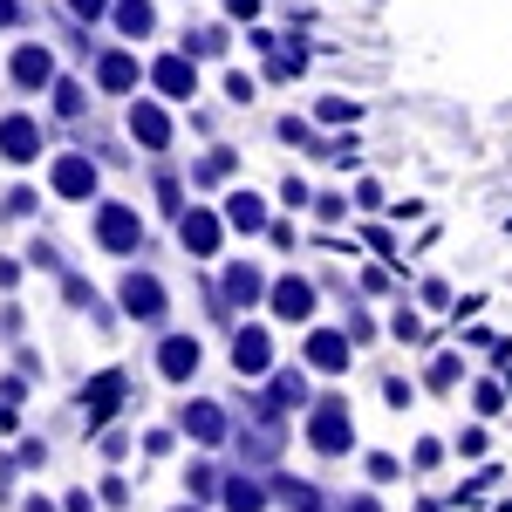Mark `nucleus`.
<instances>
[{
    "label": "nucleus",
    "mask_w": 512,
    "mask_h": 512,
    "mask_svg": "<svg viewBox=\"0 0 512 512\" xmlns=\"http://www.w3.org/2000/svg\"><path fill=\"white\" fill-rule=\"evenodd\" d=\"M96 239H103L110 253H137V239H144V219H137L130 205H103V212H96Z\"/></svg>",
    "instance_id": "2"
},
{
    "label": "nucleus",
    "mask_w": 512,
    "mask_h": 512,
    "mask_svg": "<svg viewBox=\"0 0 512 512\" xmlns=\"http://www.w3.org/2000/svg\"><path fill=\"white\" fill-rule=\"evenodd\" d=\"M21 21V0H0V28H14Z\"/></svg>",
    "instance_id": "38"
},
{
    "label": "nucleus",
    "mask_w": 512,
    "mask_h": 512,
    "mask_svg": "<svg viewBox=\"0 0 512 512\" xmlns=\"http://www.w3.org/2000/svg\"><path fill=\"white\" fill-rule=\"evenodd\" d=\"M233 369H239V376H267V369H274V342H267V328H239V335H233Z\"/></svg>",
    "instance_id": "6"
},
{
    "label": "nucleus",
    "mask_w": 512,
    "mask_h": 512,
    "mask_svg": "<svg viewBox=\"0 0 512 512\" xmlns=\"http://www.w3.org/2000/svg\"><path fill=\"white\" fill-rule=\"evenodd\" d=\"M96 82H103L110 96H130V89H137V55H103V62H96Z\"/></svg>",
    "instance_id": "18"
},
{
    "label": "nucleus",
    "mask_w": 512,
    "mask_h": 512,
    "mask_svg": "<svg viewBox=\"0 0 512 512\" xmlns=\"http://www.w3.org/2000/svg\"><path fill=\"white\" fill-rule=\"evenodd\" d=\"M342 212H349V198H342V192H315V219H321V226H335Z\"/></svg>",
    "instance_id": "22"
},
{
    "label": "nucleus",
    "mask_w": 512,
    "mask_h": 512,
    "mask_svg": "<svg viewBox=\"0 0 512 512\" xmlns=\"http://www.w3.org/2000/svg\"><path fill=\"white\" fill-rule=\"evenodd\" d=\"M0 158L7 164H35L41 158V123L35 117H0Z\"/></svg>",
    "instance_id": "4"
},
{
    "label": "nucleus",
    "mask_w": 512,
    "mask_h": 512,
    "mask_svg": "<svg viewBox=\"0 0 512 512\" xmlns=\"http://www.w3.org/2000/svg\"><path fill=\"white\" fill-rule=\"evenodd\" d=\"M212 485H219V472H212V465H192V472H185V492H198V499H205Z\"/></svg>",
    "instance_id": "29"
},
{
    "label": "nucleus",
    "mask_w": 512,
    "mask_h": 512,
    "mask_svg": "<svg viewBox=\"0 0 512 512\" xmlns=\"http://www.w3.org/2000/svg\"><path fill=\"white\" fill-rule=\"evenodd\" d=\"M349 335H355V342H369V335H376V321L362 315V308H349Z\"/></svg>",
    "instance_id": "34"
},
{
    "label": "nucleus",
    "mask_w": 512,
    "mask_h": 512,
    "mask_svg": "<svg viewBox=\"0 0 512 512\" xmlns=\"http://www.w3.org/2000/svg\"><path fill=\"white\" fill-rule=\"evenodd\" d=\"M171 512H205V506H171Z\"/></svg>",
    "instance_id": "40"
},
{
    "label": "nucleus",
    "mask_w": 512,
    "mask_h": 512,
    "mask_svg": "<svg viewBox=\"0 0 512 512\" xmlns=\"http://www.w3.org/2000/svg\"><path fill=\"white\" fill-rule=\"evenodd\" d=\"M151 82H158V96H171V103H192L198 96V55H164L158 69H151Z\"/></svg>",
    "instance_id": "3"
},
{
    "label": "nucleus",
    "mask_w": 512,
    "mask_h": 512,
    "mask_svg": "<svg viewBox=\"0 0 512 512\" xmlns=\"http://www.w3.org/2000/svg\"><path fill=\"white\" fill-rule=\"evenodd\" d=\"M82 403H89V431H96V424L123 403V376H117V369H110V376H96V383L82 390Z\"/></svg>",
    "instance_id": "14"
},
{
    "label": "nucleus",
    "mask_w": 512,
    "mask_h": 512,
    "mask_svg": "<svg viewBox=\"0 0 512 512\" xmlns=\"http://www.w3.org/2000/svg\"><path fill=\"white\" fill-rule=\"evenodd\" d=\"M472 403H478V410H485V417H492V410H499L506 396H499V383H478V390H472Z\"/></svg>",
    "instance_id": "32"
},
{
    "label": "nucleus",
    "mask_w": 512,
    "mask_h": 512,
    "mask_svg": "<svg viewBox=\"0 0 512 512\" xmlns=\"http://www.w3.org/2000/svg\"><path fill=\"white\" fill-rule=\"evenodd\" d=\"M226 506H233V512H253V506H260V485L233 478V485H226Z\"/></svg>",
    "instance_id": "23"
},
{
    "label": "nucleus",
    "mask_w": 512,
    "mask_h": 512,
    "mask_svg": "<svg viewBox=\"0 0 512 512\" xmlns=\"http://www.w3.org/2000/svg\"><path fill=\"white\" fill-rule=\"evenodd\" d=\"M424 383H431V390H451V383H458V355H437V362H431V376H424Z\"/></svg>",
    "instance_id": "25"
},
{
    "label": "nucleus",
    "mask_w": 512,
    "mask_h": 512,
    "mask_svg": "<svg viewBox=\"0 0 512 512\" xmlns=\"http://www.w3.org/2000/svg\"><path fill=\"white\" fill-rule=\"evenodd\" d=\"M280 198H287V205H294V212H308V205H315V192H308V185H301V178H287V185H280Z\"/></svg>",
    "instance_id": "30"
},
{
    "label": "nucleus",
    "mask_w": 512,
    "mask_h": 512,
    "mask_svg": "<svg viewBox=\"0 0 512 512\" xmlns=\"http://www.w3.org/2000/svg\"><path fill=\"white\" fill-rule=\"evenodd\" d=\"M48 76H55V55H48V48H35V41L14 48V82H21V89H48Z\"/></svg>",
    "instance_id": "13"
},
{
    "label": "nucleus",
    "mask_w": 512,
    "mask_h": 512,
    "mask_svg": "<svg viewBox=\"0 0 512 512\" xmlns=\"http://www.w3.org/2000/svg\"><path fill=\"white\" fill-rule=\"evenodd\" d=\"M178 424L212 444V437H226V410H219V403H185V410H178Z\"/></svg>",
    "instance_id": "17"
},
{
    "label": "nucleus",
    "mask_w": 512,
    "mask_h": 512,
    "mask_svg": "<svg viewBox=\"0 0 512 512\" xmlns=\"http://www.w3.org/2000/svg\"><path fill=\"white\" fill-rule=\"evenodd\" d=\"M226 226H239V233H267V205H260V192H233L226 198Z\"/></svg>",
    "instance_id": "16"
},
{
    "label": "nucleus",
    "mask_w": 512,
    "mask_h": 512,
    "mask_svg": "<svg viewBox=\"0 0 512 512\" xmlns=\"http://www.w3.org/2000/svg\"><path fill=\"white\" fill-rule=\"evenodd\" d=\"M198 335H164L158 342V369L171 376V383H192V369H198Z\"/></svg>",
    "instance_id": "8"
},
{
    "label": "nucleus",
    "mask_w": 512,
    "mask_h": 512,
    "mask_svg": "<svg viewBox=\"0 0 512 512\" xmlns=\"http://www.w3.org/2000/svg\"><path fill=\"white\" fill-rule=\"evenodd\" d=\"M130 137L144 151H171V117H164L158 103H130Z\"/></svg>",
    "instance_id": "9"
},
{
    "label": "nucleus",
    "mask_w": 512,
    "mask_h": 512,
    "mask_svg": "<svg viewBox=\"0 0 512 512\" xmlns=\"http://www.w3.org/2000/svg\"><path fill=\"white\" fill-rule=\"evenodd\" d=\"M349 512H383V506H376V499H349Z\"/></svg>",
    "instance_id": "39"
},
{
    "label": "nucleus",
    "mask_w": 512,
    "mask_h": 512,
    "mask_svg": "<svg viewBox=\"0 0 512 512\" xmlns=\"http://www.w3.org/2000/svg\"><path fill=\"white\" fill-rule=\"evenodd\" d=\"M117 301H123V315H130V321H151V328L171 315V294H164V280H151V274H123Z\"/></svg>",
    "instance_id": "1"
},
{
    "label": "nucleus",
    "mask_w": 512,
    "mask_h": 512,
    "mask_svg": "<svg viewBox=\"0 0 512 512\" xmlns=\"http://www.w3.org/2000/svg\"><path fill=\"white\" fill-rule=\"evenodd\" d=\"M55 192L62 198H96V164L89 158H76V151H69V158H55Z\"/></svg>",
    "instance_id": "10"
},
{
    "label": "nucleus",
    "mask_w": 512,
    "mask_h": 512,
    "mask_svg": "<svg viewBox=\"0 0 512 512\" xmlns=\"http://www.w3.org/2000/svg\"><path fill=\"white\" fill-rule=\"evenodd\" d=\"M308 437H315V451H349V403H321L315 424H308Z\"/></svg>",
    "instance_id": "7"
},
{
    "label": "nucleus",
    "mask_w": 512,
    "mask_h": 512,
    "mask_svg": "<svg viewBox=\"0 0 512 512\" xmlns=\"http://www.w3.org/2000/svg\"><path fill=\"white\" fill-rule=\"evenodd\" d=\"M355 205H362V212H376V205H383V185H376V178H362V185H355Z\"/></svg>",
    "instance_id": "31"
},
{
    "label": "nucleus",
    "mask_w": 512,
    "mask_h": 512,
    "mask_svg": "<svg viewBox=\"0 0 512 512\" xmlns=\"http://www.w3.org/2000/svg\"><path fill=\"white\" fill-rule=\"evenodd\" d=\"M226 96H233V103H253L260 89H253V76H246V69H233V76H226Z\"/></svg>",
    "instance_id": "28"
},
{
    "label": "nucleus",
    "mask_w": 512,
    "mask_h": 512,
    "mask_svg": "<svg viewBox=\"0 0 512 512\" xmlns=\"http://www.w3.org/2000/svg\"><path fill=\"white\" fill-rule=\"evenodd\" d=\"M349 117H362L349 96H328V103H321V123H349Z\"/></svg>",
    "instance_id": "27"
},
{
    "label": "nucleus",
    "mask_w": 512,
    "mask_h": 512,
    "mask_svg": "<svg viewBox=\"0 0 512 512\" xmlns=\"http://www.w3.org/2000/svg\"><path fill=\"white\" fill-rule=\"evenodd\" d=\"M369 478H376V485H396V478H403V465H396L390 451H369Z\"/></svg>",
    "instance_id": "24"
},
{
    "label": "nucleus",
    "mask_w": 512,
    "mask_h": 512,
    "mask_svg": "<svg viewBox=\"0 0 512 512\" xmlns=\"http://www.w3.org/2000/svg\"><path fill=\"white\" fill-rule=\"evenodd\" d=\"M226 28H198V35H185V55H226Z\"/></svg>",
    "instance_id": "19"
},
{
    "label": "nucleus",
    "mask_w": 512,
    "mask_h": 512,
    "mask_svg": "<svg viewBox=\"0 0 512 512\" xmlns=\"http://www.w3.org/2000/svg\"><path fill=\"white\" fill-rule=\"evenodd\" d=\"M390 328H396V335H403V342H417V328H424V321L410 315V308H396V321H390Z\"/></svg>",
    "instance_id": "33"
},
{
    "label": "nucleus",
    "mask_w": 512,
    "mask_h": 512,
    "mask_svg": "<svg viewBox=\"0 0 512 512\" xmlns=\"http://www.w3.org/2000/svg\"><path fill=\"white\" fill-rule=\"evenodd\" d=\"M62 512H96V499H89V492H69V499H62Z\"/></svg>",
    "instance_id": "35"
},
{
    "label": "nucleus",
    "mask_w": 512,
    "mask_h": 512,
    "mask_svg": "<svg viewBox=\"0 0 512 512\" xmlns=\"http://www.w3.org/2000/svg\"><path fill=\"white\" fill-rule=\"evenodd\" d=\"M178 239H185L192 260H212V253H219V219H212V212H185V219H178Z\"/></svg>",
    "instance_id": "12"
},
{
    "label": "nucleus",
    "mask_w": 512,
    "mask_h": 512,
    "mask_svg": "<svg viewBox=\"0 0 512 512\" xmlns=\"http://www.w3.org/2000/svg\"><path fill=\"white\" fill-rule=\"evenodd\" d=\"M226 301H260V274L253 267H233L226 274Z\"/></svg>",
    "instance_id": "20"
},
{
    "label": "nucleus",
    "mask_w": 512,
    "mask_h": 512,
    "mask_svg": "<svg viewBox=\"0 0 512 512\" xmlns=\"http://www.w3.org/2000/svg\"><path fill=\"white\" fill-rule=\"evenodd\" d=\"M110 14H117V28H123V35H130V41L158 35V7H151V0H117Z\"/></svg>",
    "instance_id": "15"
},
{
    "label": "nucleus",
    "mask_w": 512,
    "mask_h": 512,
    "mask_svg": "<svg viewBox=\"0 0 512 512\" xmlns=\"http://www.w3.org/2000/svg\"><path fill=\"white\" fill-rule=\"evenodd\" d=\"M69 7H76L82 21H96V14H103V7H110V0H69Z\"/></svg>",
    "instance_id": "37"
},
{
    "label": "nucleus",
    "mask_w": 512,
    "mask_h": 512,
    "mask_svg": "<svg viewBox=\"0 0 512 512\" xmlns=\"http://www.w3.org/2000/svg\"><path fill=\"white\" fill-rule=\"evenodd\" d=\"M55 110L76 117V110H82V82H55Z\"/></svg>",
    "instance_id": "26"
},
{
    "label": "nucleus",
    "mask_w": 512,
    "mask_h": 512,
    "mask_svg": "<svg viewBox=\"0 0 512 512\" xmlns=\"http://www.w3.org/2000/svg\"><path fill=\"white\" fill-rule=\"evenodd\" d=\"M267 301H274V315L280 321H315V280H274L267 287Z\"/></svg>",
    "instance_id": "5"
},
{
    "label": "nucleus",
    "mask_w": 512,
    "mask_h": 512,
    "mask_svg": "<svg viewBox=\"0 0 512 512\" xmlns=\"http://www.w3.org/2000/svg\"><path fill=\"white\" fill-rule=\"evenodd\" d=\"M41 198H35V185H14V192H7V205H0V212H7V219H28V212H35Z\"/></svg>",
    "instance_id": "21"
},
{
    "label": "nucleus",
    "mask_w": 512,
    "mask_h": 512,
    "mask_svg": "<svg viewBox=\"0 0 512 512\" xmlns=\"http://www.w3.org/2000/svg\"><path fill=\"white\" fill-rule=\"evenodd\" d=\"M226 14H239V21H253V14H260V0H226Z\"/></svg>",
    "instance_id": "36"
},
{
    "label": "nucleus",
    "mask_w": 512,
    "mask_h": 512,
    "mask_svg": "<svg viewBox=\"0 0 512 512\" xmlns=\"http://www.w3.org/2000/svg\"><path fill=\"white\" fill-rule=\"evenodd\" d=\"M349 342H355V335L321 328V335H308V362H315L321 376H342V369H349Z\"/></svg>",
    "instance_id": "11"
},
{
    "label": "nucleus",
    "mask_w": 512,
    "mask_h": 512,
    "mask_svg": "<svg viewBox=\"0 0 512 512\" xmlns=\"http://www.w3.org/2000/svg\"><path fill=\"white\" fill-rule=\"evenodd\" d=\"M499 512H512V506H499Z\"/></svg>",
    "instance_id": "41"
}]
</instances>
